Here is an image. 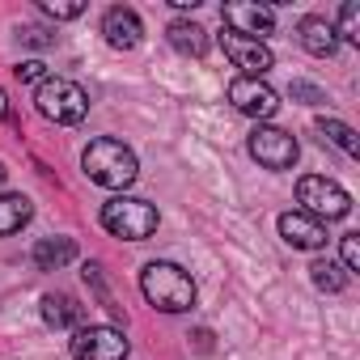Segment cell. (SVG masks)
Here are the masks:
<instances>
[{
  "label": "cell",
  "mask_w": 360,
  "mask_h": 360,
  "mask_svg": "<svg viewBox=\"0 0 360 360\" xmlns=\"http://www.w3.org/2000/svg\"><path fill=\"white\" fill-rule=\"evenodd\" d=\"M81 165H85V174H89V183H98V187H106V191H123V187H131V183H136V174H140L136 153H131L123 140H110V136L89 140Z\"/></svg>",
  "instance_id": "cell-1"
},
{
  "label": "cell",
  "mask_w": 360,
  "mask_h": 360,
  "mask_svg": "<svg viewBox=\"0 0 360 360\" xmlns=\"http://www.w3.org/2000/svg\"><path fill=\"white\" fill-rule=\"evenodd\" d=\"M140 292L161 314H187L195 305V280L178 263H148L140 271Z\"/></svg>",
  "instance_id": "cell-2"
},
{
  "label": "cell",
  "mask_w": 360,
  "mask_h": 360,
  "mask_svg": "<svg viewBox=\"0 0 360 360\" xmlns=\"http://www.w3.org/2000/svg\"><path fill=\"white\" fill-rule=\"evenodd\" d=\"M102 229L123 242H144L157 233V208L136 195H115L102 204Z\"/></svg>",
  "instance_id": "cell-3"
},
{
  "label": "cell",
  "mask_w": 360,
  "mask_h": 360,
  "mask_svg": "<svg viewBox=\"0 0 360 360\" xmlns=\"http://www.w3.org/2000/svg\"><path fill=\"white\" fill-rule=\"evenodd\" d=\"M34 106L43 119L51 123H81L89 115V94L77 85V81H64V77H47L34 94Z\"/></svg>",
  "instance_id": "cell-4"
},
{
  "label": "cell",
  "mask_w": 360,
  "mask_h": 360,
  "mask_svg": "<svg viewBox=\"0 0 360 360\" xmlns=\"http://www.w3.org/2000/svg\"><path fill=\"white\" fill-rule=\"evenodd\" d=\"M297 204L314 221H339V217L352 212V195L335 183V178H322V174H305L297 183Z\"/></svg>",
  "instance_id": "cell-5"
},
{
  "label": "cell",
  "mask_w": 360,
  "mask_h": 360,
  "mask_svg": "<svg viewBox=\"0 0 360 360\" xmlns=\"http://www.w3.org/2000/svg\"><path fill=\"white\" fill-rule=\"evenodd\" d=\"M297 136L284 127H255L250 131V157L263 169H292L297 165Z\"/></svg>",
  "instance_id": "cell-6"
},
{
  "label": "cell",
  "mask_w": 360,
  "mask_h": 360,
  "mask_svg": "<svg viewBox=\"0 0 360 360\" xmlns=\"http://www.w3.org/2000/svg\"><path fill=\"white\" fill-rule=\"evenodd\" d=\"M131 343L115 326H77L72 330V356L77 360H127Z\"/></svg>",
  "instance_id": "cell-7"
},
{
  "label": "cell",
  "mask_w": 360,
  "mask_h": 360,
  "mask_svg": "<svg viewBox=\"0 0 360 360\" xmlns=\"http://www.w3.org/2000/svg\"><path fill=\"white\" fill-rule=\"evenodd\" d=\"M229 102H233L242 115H250V119H271V115L280 110L276 89H271L267 81H259V77H238V81H229Z\"/></svg>",
  "instance_id": "cell-8"
},
{
  "label": "cell",
  "mask_w": 360,
  "mask_h": 360,
  "mask_svg": "<svg viewBox=\"0 0 360 360\" xmlns=\"http://www.w3.org/2000/svg\"><path fill=\"white\" fill-rule=\"evenodd\" d=\"M221 47H225V56L233 60V68H242V77H259V81H263V72L276 64L267 43H259V39H242V34H233V30L221 34Z\"/></svg>",
  "instance_id": "cell-9"
},
{
  "label": "cell",
  "mask_w": 360,
  "mask_h": 360,
  "mask_svg": "<svg viewBox=\"0 0 360 360\" xmlns=\"http://www.w3.org/2000/svg\"><path fill=\"white\" fill-rule=\"evenodd\" d=\"M221 18H225V30H233V34H242V39L271 34V26H276V9L250 5V0H233V5H225Z\"/></svg>",
  "instance_id": "cell-10"
},
{
  "label": "cell",
  "mask_w": 360,
  "mask_h": 360,
  "mask_svg": "<svg viewBox=\"0 0 360 360\" xmlns=\"http://www.w3.org/2000/svg\"><path fill=\"white\" fill-rule=\"evenodd\" d=\"M102 39H106L115 51H136L140 39H144V26H140L136 9H127V5L106 9V18H102Z\"/></svg>",
  "instance_id": "cell-11"
},
{
  "label": "cell",
  "mask_w": 360,
  "mask_h": 360,
  "mask_svg": "<svg viewBox=\"0 0 360 360\" xmlns=\"http://www.w3.org/2000/svg\"><path fill=\"white\" fill-rule=\"evenodd\" d=\"M280 238L292 250H322L326 246V225L305 217V212H284L280 217Z\"/></svg>",
  "instance_id": "cell-12"
},
{
  "label": "cell",
  "mask_w": 360,
  "mask_h": 360,
  "mask_svg": "<svg viewBox=\"0 0 360 360\" xmlns=\"http://www.w3.org/2000/svg\"><path fill=\"white\" fill-rule=\"evenodd\" d=\"M297 39H301V47L309 51V56H335V47H339V39H335V26L326 22V18H301V26H297Z\"/></svg>",
  "instance_id": "cell-13"
},
{
  "label": "cell",
  "mask_w": 360,
  "mask_h": 360,
  "mask_svg": "<svg viewBox=\"0 0 360 360\" xmlns=\"http://www.w3.org/2000/svg\"><path fill=\"white\" fill-rule=\"evenodd\" d=\"M81 318H85V309H81L77 297H68V292H47L43 297V322L47 326L64 330V326H81Z\"/></svg>",
  "instance_id": "cell-14"
},
{
  "label": "cell",
  "mask_w": 360,
  "mask_h": 360,
  "mask_svg": "<svg viewBox=\"0 0 360 360\" xmlns=\"http://www.w3.org/2000/svg\"><path fill=\"white\" fill-rule=\"evenodd\" d=\"M165 39H169L174 51L195 56V60L208 51V30H204L200 22H169V26H165Z\"/></svg>",
  "instance_id": "cell-15"
},
{
  "label": "cell",
  "mask_w": 360,
  "mask_h": 360,
  "mask_svg": "<svg viewBox=\"0 0 360 360\" xmlns=\"http://www.w3.org/2000/svg\"><path fill=\"white\" fill-rule=\"evenodd\" d=\"M77 259V242L72 238H43L34 246V267L39 271H60Z\"/></svg>",
  "instance_id": "cell-16"
},
{
  "label": "cell",
  "mask_w": 360,
  "mask_h": 360,
  "mask_svg": "<svg viewBox=\"0 0 360 360\" xmlns=\"http://www.w3.org/2000/svg\"><path fill=\"white\" fill-rule=\"evenodd\" d=\"M34 217V204L26 195H0V238H13L30 225Z\"/></svg>",
  "instance_id": "cell-17"
},
{
  "label": "cell",
  "mask_w": 360,
  "mask_h": 360,
  "mask_svg": "<svg viewBox=\"0 0 360 360\" xmlns=\"http://www.w3.org/2000/svg\"><path fill=\"white\" fill-rule=\"evenodd\" d=\"M314 131H318V140H322V144L330 140L339 153H347V157H360V136H356V131H352L343 119H330V115H326V119H318V123H314Z\"/></svg>",
  "instance_id": "cell-18"
},
{
  "label": "cell",
  "mask_w": 360,
  "mask_h": 360,
  "mask_svg": "<svg viewBox=\"0 0 360 360\" xmlns=\"http://www.w3.org/2000/svg\"><path fill=\"white\" fill-rule=\"evenodd\" d=\"M309 280H314L322 292H343V288H347V271H343L339 263H330V259H314V263H309Z\"/></svg>",
  "instance_id": "cell-19"
},
{
  "label": "cell",
  "mask_w": 360,
  "mask_h": 360,
  "mask_svg": "<svg viewBox=\"0 0 360 360\" xmlns=\"http://www.w3.org/2000/svg\"><path fill=\"white\" fill-rule=\"evenodd\" d=\"M85 284L98 292V301H102L115 318H123V305H119V301H115V292L106 288V280H102V267H98V263H85Z\"/></svg>",
  "instance_id": "cell-20"
},
{
  "label": "cell",
  "mask_w": 360,
  "mask_h": 360,
  "mask_svg": "<svg viewBox=\"0 0 360 360\" xmlns=\"http://www.w3.org/2000/svg\"><path fill=\"white\" fill-rule=\"evenodd\" d=\"M335 39H347L352 47L360 43V5H356V0H347V5L339 9V26H335Z\"/></svg>",
  "instance_id": "cell-21"
},
{
  "label": "cell",
  "mask_w": 360,
  "mask_h": 360,
  "mask_svg": "<svg viewBox=\"0 0 360 360\" xmlns=\"http://www.w3.org/2000/svg\"><path fill=\"white\" fill-rule=\"evenodd\" d=\"M43 13L56 18V22H68V18H81L85 5H81V0H43Z\"/></svg>",
  "instance_id": "cell-22"
},
{
  "label": "cell",
  "mask_w": 360,
  "mask_h": 360,
  "mask_svg": "<svg viewBox=\"0 0 360 360\" xmlns=\"http://www.w3.org/2000/svg\"><path fill=\"white\" fill-rule=\"evenodd\" d=\"M339 255H343V271H360V233H343L339 238Z\"/></svg>",
  "instance_id": "cell-23"
},
{
  "label": "cell",
  "mask_w": 360,
  "mask_h": 360,
  "mask_svg": "<svg viewBox=\"0 0 360 360\" xmlns=\"http://www.w3.org/2000/svg\"><path fill=\"white\" fill-rule=\"evenodd\" d=\"M288 94H292L297 102H305V106H322V102H326V94H322L318 85H309V81H292Z\"/></svg>",
  "instance_id": "cell-24"
},
{
  "label": "cell",
  "mask_w": 360,
  "mask_h": 360,
  "mask_svg": "<svg viewBox=\"0 0 360 360\" xmlns=\"http://www.w3.org/2000/svg\"><path fill=\"white\" fill-rule=\"evenodd\" d=\"M22 43H26V47H51V43H56V34H51V30H43V26H26V30H22Z\"/></svg>",
  "instance_id": "cell-25"
},
{
  "label": "cell",
  "mask_w": 360,
  "mask_h": 360,
  "mask_svg": "<svg viewBox=\"0 0 360 360\" xmlns=\"http://www.w3.org/2000/svg\"><path fill=\"white\" fill-rule=\"evenodd\" d=\"M18 77H22V81H39V85H43V81H47V64H43V60H26V64H18Z\"/></svg>",
  "instance_id": "cell-26"
},
{
  "label": "cell",
  "mask_w": 360,
  "mask_h": 360,
  "mask_svg": "<svg viewBox=\"0 0 360 360\" xmlns=\"http://www.w3.org/2000/svg\"><path fill=\"white\" fill-rule=\"evenodd\" d=\"M195 347L208 352V347H212V330H195Z\"/></svg>",
  "instance_id": "cell-27"
},
{
  "label": "cell",
  "mask_w": 360,
  "mask_h": 360,
  "mask_svg": "<svg viewBox=\"0 0 360 360\" xmlns=\"http://www.w3.org/2000/svg\"><path fill=\"white\" fill-rule=\"evenodd\" d=\"M0 119H13V115H9V98H5V89H0Z\"/></svg>",
  "instance_id": "cell-28"
},
{
  "label": "cell",
  "mask_w": 360,
  "mask_h": 360,
  "mask_svg": "<svg viewBox=\"0 0 360 360\" xmlns=\"http://www.w3.org/2000/svg\"><path fill=\"white\" fill-rule=\"evenodd\" d=\"M5 178H9V169H5V161H0V183H5Z\"/></svg>",
  "instance_id": "cell-29"
}]
</instances>
